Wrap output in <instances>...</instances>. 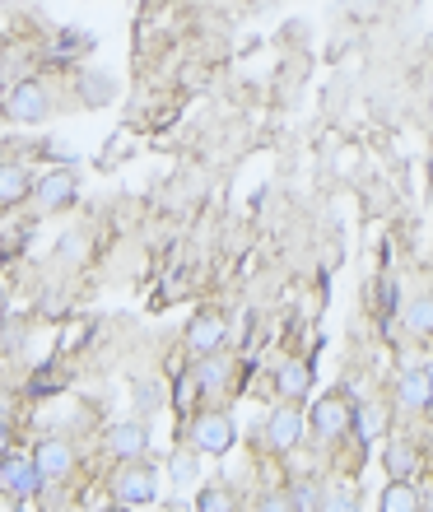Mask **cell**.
<instances>
[{"mask_svg":"<svg viewBox=\"0 0 433 512\" xmlns=\"http://www.w3.org/2000/svg\"><path fill=\"white\" fill-rule=\"evenodd\" d=\"M38 485H42L38 466H33L28 457H10L5 466H0V489H5L10 499H33V494H38Z\"/></svg>","mask_w":433,"mask_h":512,"instance_id":"6da1fadb","label":"cell"},{"mask_svg":"<svg viewBox=\"0 0 433 512\" xmlns=\"http://www.w3.org/2000/svg\"><path fill=\"white\" fill-rule=\"evenodd\" d=\"M191 438H196V447H201V452H229L233 424L224 415H201V419H196V429H191Z\"/></svg>","mask_w":433,"mask_h":512,"instance_id":"7a4b0ae2","label":"cell"},{"mask_svg":"<svg viewBox=\"0 0 433 512\" xmlns=\"http://www.w3.org/2000/svg\"><path fill=\"white\" fill-rule=\"evenodd\" d=\"M112 489H117L122 503H149L154 499V475H149L145 466H126V471L112 480Z\"/></svg>","mask_w":433,"mask_h":512,"instance_id":"3957f363","label":"cell"},{"mask_svg":"<svg viewBox=\"0 0 433 512\" xmlns=\"http://www.w3.org/2000/svg\"><path fill=\"white\" fill-rule=\"evenodd\" d=\"M10 112L19 122H42V117H47V94H42V84H33V80L19 84L10 94Z\"/></svg>","mask_w":433,"mask_h":512,"instance_id":"277c9868","label":"cell"},{"mask_svg":"<svg viewBox=\"0 0 433 512\" xmlns=\"http://www.w3.org/2000/svg\"><path fill=\"white\" fill-rule=\"evenodd\" d=\"M33 466H38V480H61V475L70 471V447L56 443V438H52V443H42Z\"/></svg>","mask_w":433,"mask_h":512,"instance_id":"5b68a950","label":"cell"},{"mask_svg":"<svg viewBox=\"0 0 433 512\" xmlns=\"http://www.w3.org/2000/svg\"><path fill=\"white\" fill-rule=\"evenodd\" d=\"M298 429H303V419L294 415V410H275L271 424H266V438H271V447H294L298 443Z\"/></svg>","mask_w":433,"mask_h":512,"instance_id":"8992f818","label":"cell"},{"mask_svg":"<svg viewBox=\"0 0 433 512\" xmlns=\"http://www.w3.org/2000/svg\"><path fill=\"white\" fill-rule=\"evenodd\" d=\"M312 424H317V433H322V438H336V433L350 424V410H345L340 401H322L317 410H312Z\"/></svg>","mask_w":433,"mask_h":512,"instance_id":"52a82bcc","label":"cell"},{"mask_svg":"<svg viewBox=\"0 0 433 512\" xmlns=\"http://www.w3.org/2000/svg\"><path fill=\"white\" fill-rule=\"evenodd\" d=\"M219 340H224V322L219 317H196V326H191V350H219Z\"/></svg>","mask_w":433,"mask_h":512,"instance_id":"ba28073f","label":"cell"},{"mask_svg":"<svg viewBox=\"0 0 433 512\" xmlns=\"http://www.w3.org/2000/svg\"><path fill=\"white\" fill-rule=\"evenodd\" d=\"M112 452L117 457H140L145 452V429L140 424H117L112 429Z\"/></svg>","mask_w":433,"mask_h":512,"instance_id":"9c48e42d","label":"cell"},{"mask_svg":"<svg viewBox=\"0 0 433 512\" xmlns=\"http://www.w3.org/2000/svg\"><path fill=\"white\" fill-rule=\"evenodd\" d=\"M401 401L406 405H429V368H410L406 378H401Z\"/></svg>","mask_w":433,"mask_h":512,"instance_id":"30bf717a","label":"cell"},{"mask_svg":"<svg viewBox=\"0 0 433 512\" xmlns=\"http://www.w3.org/2000/svg\"><path fill=\"white\" fill-rule=\"evenodd\" d=\"M382 512H420V494H415L410 485H401V480H396V485L387 489V494H382Z\"/></svg>","mask_w":433,"mask_h":512,"instance_id":"8fae6325","label":"cell"},{"mask_svg":"<svg viewBox=\"0 0 433 512\" xmlns=\"http://www.w3.org/2000/svg\"><path fill=\"white\" fill-rule=\"evenodd\" d=\"M70 191H75V177H70V173H52L38 187V196H42V205H61V201H70Z\"/></svg>","mask_w":433,"mask_h":512,"instance_id":"7c38bea8","label":"cell"},{"mask_svg":"<svg viewBox=\"0 0 433 512\" xmlns=\"http://www.w3.org/2000/svg\"><path fill=\"white\" fill-rule=\"evenodd\" d=\"M28 191L24 168H0V201H19Z\"/></svg>","mask_w":433,"mask_h":512,"instance_id":"4fadbf2b","label":"cell"},{"mask_svg":"<svg viewBox=\"0 0 433 512\" xmlns=\"http://www.w3.org/2000/svg\"><path fill=\"white\" fill-rule=\"evenodd\" d=\"M280 391L303 396V391H308V368H303V364H285V368H280Z\"/></svg>","mask_w":433,"mask_h":512,"instance_id":"5bb4252c","label":"cell"},{"mask_svg":"<svg viewBox=\"0 0 433 512\" xmlns=\"http://www.w3.org/2000/svg\"><path fill=\"white\" fill-rule=\"evenodd\" d=\"M429 322H433L429 298H415V303H410V331H415V336H424V331H429Z\"/></svg>","mask_w":433,"mask_h":512,"instance_id":"9a60e30c","label":"cell"},{"mask_svg":"<svg viewBox=\"0 0 433 512\" xmlns=\"http://www.w3.org/2000/svg\"><path fill=\"white\" fill-rule=\"evenodd\" d=\"M410 466H415V457H410L406 447H387V471H392L396 480H406Z\"/></svg>","mask_w":433,"mask_h":512,"instance_id":"2e32d148","label":"cell"},{"mask_svg":"<svg viewBox=\"0 0 433 512\" xmlns=\"http://www.w3.org/2000/svg\"><path fill=\"white\" fill-rule=\"evenodd\" d=\"M196 512H233V499L224 494V489H205L201 503H196Z\"/></svg>","mask_w":433,"mask_h":512,"instance_id":"e0dca14e","label":"cell"},{"mask_svg":"<svg viewBox=\"0 0 433 512\" xmlns=\"http://www.w3.org/2000/svg\"><path fill=\"white\" fill-rule=\"evenodd\" d=\"M196 382H201V387H219V382H224V364H219V359H205V364L196 368Z\"/></svg>","mask_w":433,"mask_h":512,"instance_id":"ac0fdd59","label":"cell"},{"mask_svg":"<svg viewBox=\"0 0 433 512\" xmlns=\"http://www.w3.org/2000/svg\"><path fill=\"white\" fill-rule=\"evenodd\" d=\"M173 475H177V485H191V480H196V461H191V457H177L173 461Z\"/></svg>","mask_w":433,"mask_h":512,"instance_id":"d6986e66","label":"cell"},{"mask_svg":"<svg viewBox=\"0 0 433 512\" xmlns=\"http://www.w3.org/2000/svg\"><path fill=\"white\" fill-rule=\"evenodd\" d=\"M289 508H298V512H312V508H317V489H312V485H303V489H298V494H294V503H289Z\"/></svg>","mask_w":433,"mask_h":512,"instance_id":"ffe728a7","label":"cell"},{"mask_svg":"<svg viewBox=\"0 0 433 512\" xmlns=\"http://www.w3.org/2000/svg\"><path fill=\"white\" fill-rule=\"evenodd\" d=\"M322 512H359V508H354V499H345V494H336V499L326 503Z\"/></svg>","mask_w":433,"mask_h":512,"instance_id":"44dd1931","label":"cell"},{"mask_svg":"<svg viewBox=\"0 0 433 512\" xmlns=\"http://www.w3.org/2000/svg\"><path fill=\"white\" fill-rule=\"evenodd\" d=\"M261 512H294V508H289V499H266Z\"/></svg>","mask_w":433,"mask_h":512,"instance_id":"7402d4cb","label":"cell"},{"mask_svg":"<svg viewBox=\"0 0 433 512\" xmlns=\"http://www.w3.org/2000/svg\"><path fill=\"white\" fill-rule=\"evenodd\" d=\"M5 443H10V429H5V419H0V452H5Z\"/></svg>","mask_w":433,"mask_h":512,"instance_id":"603a6c76","label":"cell"},{"mask_svg":"<svg viewBox=\"0 0 433 512\" xmlns=\"http://www.w3.org/2000/svg\"><path fill=\"white\" fill-rule=\"evenodd\" d=\"M108 512H131V508H108Z\"/></svg>","mask_w":433,"mask_h":512,"instance_id":"cb8c5ba5","label":"cell"}]
</instances>
